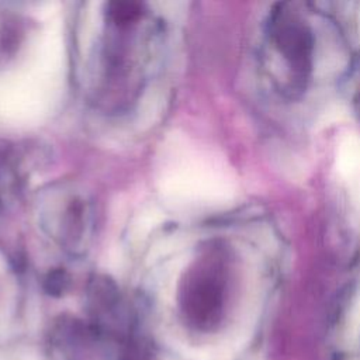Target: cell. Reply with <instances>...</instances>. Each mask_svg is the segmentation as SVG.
I'll return each mask as SVG.
<instances>
[{
    "mask_svg": "<svg viewBox=\"0 0 360 360\" xmlns=\"http://www.w3.org/2000/svg\"><path fill=\"white\" fill-rule=\"evenodd\" d=\"M110 15L117 24L129 22L139 15V6L135 3H112L110 7Z\"/></svg>",
    "mask_w": 360,
    "mask_h": 360,
    "instance_id": "obj_3",
    "label": "cell"
},
{
    "mask_svg": "<svg viewBox=\"0 0 360 360\" xmlns=\"http://www.w3.org/2000/svg\"><path fill=\"white\" fill-rule=\"evenodd\" d=\"M270 41L298 79H305L312 66L314 37L308 25L285 4L270 13Z\"/></svg>",
    "mask_w": 360,
    "mask_h": 360,
    "instance_id": "obj_1",
    "label": "cell"
},
{
    "mask_svg": "<svg viewBox=\"0 0 360 360\" xmlns=\"http://www.w3.org/2000/svg\"><path fill=\"white\" fill-rule=\"evenodd\" d=\"M224 304V283L218 273L205 271L191 278L183 294L181 308L188 322L197 328L212 326L221 315Z\"/></svg>",
    "mask_w": 360,
    "mask_h": 360,
    "instance_id": "obj_2",
    "label": "cell"
},
{
    "mask_svg": "<svg viewBox=\"0 0 360 360\" xmlns=\"http://www.w3.org/2000/svg\"><path fill=\"white\" fill-rule=\"evenodd\" d=\"M66 278H65V273H60V271H56V273H52L46 281V285H48V291L52 292V294H59L65 290V285H66Z\"/></svg>",
    "mask_w": 360,
    "mask_h": 360,
    "instance_id": "obj_4",
    "label": "cell"
}]
</instances>
